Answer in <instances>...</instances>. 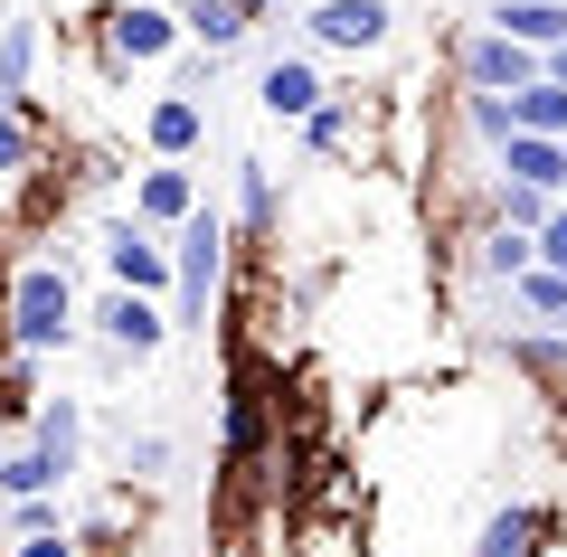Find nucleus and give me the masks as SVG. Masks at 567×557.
<instances>
[{
    "label": "nucleus",
    "instance_id": "nucleus-1",
    "mask_svg": "<svg viewBox=\"0 0 567 557\" xmlns=\"http://www.w3.org/2000/svg\"><path fill=\"white\" fill-rule=\"evenodd\" d=\"M218 473H227V510L265 492V473H284V369L275 350H227V435H218Z\"/></svg>",
    "mask_w": 567,
    "mask_h": 557
},
{
    "label": "nucleus",
    "instance_id": "nucleus-2",
    "mask_svg": "<svg viewBox=\"0 0 567 557\" xmlns=\"http://www.w3.org/2000/svg\"><path fill=\"white\" fill-rule=\"evenodd\" d=\"M0 340L29 359H66L85 340V302L66 283V256H29L20 275L0 283Z\"/></svg>",
    "mask_w": 567,
    "mask_h": 557
},
{
    "label": "nucleus",
    "instance_id": "nucleus-3",
    "mask_svg": "<svg viewBox=\"0 0 567 557\" xmlns=\"http://www.w3.org/2000/svg\"><path fill=\"white\" fill-rule=\"evenodd\" d=\"M85 20H95L104 85H133V76H152V66H181L189 58V29H181L171 0H104V10H85Z\"/></svg>",
    "mask_w": 567,
    "mask_h": 557
},
{
    "label": "nucleus",
    "instance_id": "nucleus-4",
    "mask_svg": "<svg viewBox=\"0 0 567 557\" xmlns=\"http://www.w3.org/2000/svg\"><path fill=\"white\" fill-rule=\"evenodd\" d=\"M227 256H237V227L199 199L171 227V331H208V312L227 302Z\"/></svg>",
    "mask_w": 567,
    "mask_h": 557
},
{
    "label": "nucleus",
    "instance_id": "nucleus-5",
    "mask_svg": "<svg viewBox=\"0 0 567 557\" xmlns=\"http://www.w3.org/2000/svg\"><path fill=\"white\" fill-rule=\"evenodd\" d=\"M303 48L312 58H388L398 48V0H303Z\"/></svg>",
    "mask_w": 567,
    "mask_h": 557
},
{
    "label": "nucleus",
    "instance_id": "nucleus-6",
    "mask_svg": "<svg viewBox=\"0 0 567 557\" xmlns=\"http://www.w3.org/2000/svg\"><path fill=\"white\" fill-rule=\"evenodd\" d=\"M445 66H454V85H483V95H520V85L539 76V48H520V39H502L492 20H473V29H454Z\"/></svg>",
    "mask_w": 567,
    "mask_h": 557
},
{
    "label": "nucleus",
    "instance_id": "nucleus-7",
    "mask_svg": "<svg viewBox=\"0 0 567 557\" xmlns=\"http://www.w3.org/2000/svg\"><path fill=\"white\" fill-rule=\"evenodd\" d=\"M95 256H104V283H123V293H162V302H171V237H162V227H142L133 208H123V218H104Z\"/></svg>",
    "mask_w": 567,
    "mask_h": 557
},
{
    "label": "nucleus",
    "instance_id": "nucleus-8",
    "mask_svg": "<svg viewBox=\"0 0 567 557\" xmlns=\"http://www.w3.org/2000/svg\"><path fill=\"white\" fill-rule=\"evenodd\" d=\"M85 331H95V350L114 359H152L171 340V302L162 293H123V283H104V302L85 312Z\"/></svg>",
    "mask_w": 567,
    "mask_h": 557
},
{
    "label": "nucleus",
    "instance_id": "nucleus-9",
    "mask_svg": "<svg viewBox=\"0 0 567 557\" xmlns=\"http://www.w3.org/2000/svg\"><path fill=\"white\" fill-rule=\"evenodd\" d=\"M322 95H331V76H322V58H312V48H284V39L265 48V66H256V104H265L275 123H303Z\"/></svg>",
    "mask_w": 567,
    "mask_h": 557
},
{
    "label": "nucleus",
    "instance_id": "nucleus-10",
    "mask_svg": "<svg viewBox=\"0 0 567 557\" xmlns=\"http://www.w3.org/2000/svg\"><path fill=\"white\" fill-rule=\"evenodd\" d=\"M293 133H303V152H312V161H350V152L369 161V142H379V104H369V95H341V85H331V95L312 104Z\"/></svg>",
    "mask_w": 567,
    "mask_h": 557
},
{
    "label": "nucleus",
    "instance_id": "nucleus-11",
    "mask_svg": "<svg viewBox=\"0 0 567 557\" xmlns=\"http://www.w3.org/2000/svg\"><path fill=\"white\" fill-rule=\"evenodd\" d=\"M199 142H208V104L189 85H162V95L142 104V152L152 161H189Z\"/></svg>",
    "mask_w": 567,
    "mask_h": 557
},
{
    "label": "nucleus",
    "instance_id": "nucleus-12",
    "mask_svg": "<svg viewBox=\"0 0 567 557\" xmlns=\"http://www.w3.org/2000/svg\"><path fill=\"white\" fill-rule=\"evenodd\" d=\"M548 548H558V510L548 501H502L473 529V557H548Z\"/></svg>",
    "mask_w": 567,
    "mask_h": 557
},
{
    "label": "nucleus",
    "instance_id": "nucleus-13",
    "mask_svg": "<svg viewBox=\"0 0 567 557\" xmlns=\"http://www.w3.org/2000/svg\"><path fill=\"white\" fill-rule=\"evenodd\" d=\"M189 208H199V171H189V161H152V171H133V218L142 227H181Z\"/></svg>",
    "mask_w": 567,
    "mask_h": 557
},
{
    "label": "nucleus",
    "instance_id": "nucleus-14",
    "mask_svg": "<svg viewBox=\"0 0 567 557\" xmlns=\"http://www.w3.org/2000/svg\"><path fill=\"white\" fill-rule=\"evenodd\" d=\"M227 227H237L246 256H265V246H275V227H284V189H275V171H265V161H237V208H227Z\"/></svg>",
    "mask_w": 567,
    "mask_h": 557
},
{
    "label": "nucleus",
    "instance_id": "nucleus-15",
    "mask_svg": "<svg viewBox=\"0 0 567 557\" xmlns=\"http://www.w3.org/2000/svg\"><path fill=\"white\" fill-rule=\"evenodd\" d=\"M133 538H142V482H114V492L76 519V548H85V557H123Z\"/></svg>",
    "mask_w": 567,
    "mask_h": 557
},
{
    "label": "nucleus",
    "instance_id": "nucleus-16",
    "mask_svg": "<svg viewBox=\"0 0 567 557\" xmlns=\"http://www.w3.org/2000/svg\"><path fill=\"white\" fill-rule=\"evenodd\" d=\"M171 10H181L189 48H208V58H237V48L256 39V10H246V0H171Z\"/></svg>",
    "mask_w": 567,
    "mask_h": 557
},
{
    "label": "nucleus",
    "instance_id": "nucleus-17",
    "mask_svg": "<svg viewBox=\"0 0 567 557\" xmlns=\"http://www.w3.org/2000/svg\"><path fill=\"white\" fill-rule=\"evenodd\" d=\"M29 444H39L48 463H58L66 482L85 473V398H39V416H29Z\"/></svg>",
    "mask_w": 567,
    "mask_h": 557
},
{
    "label": "nucleus",
    "instance_id": "nucleus-18",
    "mask_svg": "<svg viewBox=\"0 0 567 557\" xmlns=\"http://www.w3.org/2000/svg\"><path fill=\"white\" fill-rule=\"evenodd\" d=\"M492 171H502V179H529V189H567V142H558V133H511L502 152H492Z\"/></svg>",
    "mask_w": 567,
    "mask_h": 557
},
{
    "label": "nucleus",
    "instance_id": "nucleus-19",
    "mask_svg": "<svg viewBox=\"0 0 567 557\" xmlns=\"http://www.w3.org/2000/svg\"><path fill=\"white\" fill-rule=\"evenodd\" d=\"M529 265H539V246H529L520 227H502V218H483V227H473V275H483V283H502V293H511V283H520Z\"/></svg>",
    "mask_w": 567,
    "mask_h": 557
},
{
    "label": "nucleus",
    "instance_id": "nucleus-20",
    "mask_svg": "<svg viewBox=\"0 0 567 557\" xmlns=\"http://www.w3.org/2000/svg\"><path fill=\"white\" fill-rule=\"evenodd\" d=\"M492 29L548 58V48H567V0H492Z\"/></svg>",
    "mask_w": 567,
    "mask_h": 557
},
{
    "label": "nucleus",
    "instance_id": "nucleus-21",
    "mask_svg": "<svg viewBox=\"0 0 567 557\" xmlns=\"http://www.w3.org/2000/svg\"><path fill=\"white\" fill-rule=\"evenodd\" d=\"M548 208H558V189H529V179H502V171H492V189H483V218L520 227V237H539Z\"/></svg>",
    "mask_w": 567,
    "mask_h": 557
},
{
    "label": "nucleus",
    "instance_id": "nucleus-22",
    "mask_svg": "<svg viewBox=\"0 0 567 557\" xmlns=\"http://www.w3.org/2000/svg\"><path fill=\"white\" fill-rule=\"evenodd\" d=\"M48 171V133L29 114H10V104H0V179H10V189H20V179H39Z\"/></svg>",
    "mask_w": 567,
    "mask_h": 557
},
{
    "label": "nucleus",
    "instance_id": "nucleus-23",
    "mask_svg": "<svg viewBox=\"0 0 567 557\" xmlns=\"http://www.w3.org/2000/svg\"><path fill=\"white\" fill-rule=\"evenodd\" d=\"M511 123H520V133H558V142H567V85L539 66V76L511 95Z\"/></svg>",
    "mask_w": 567,
    "mask_h": 557
},
{
    "label": "nucleus",
    "instance_id": "nucleus-24",
    "mask_svg": "<svg viewBox=\"0 0 567 557\" xmlns=\"http://www.w3.org/2000/svg\"><path fill=\"white\" fill-rule=\"evenodd\" d=\"M454 123H464L473 142H492V152L520 133V123H511V95H483V85H454Z\"/></svg>",
    "mask_w": 567,
    "mask_h": 557
},
{
    "label": "nucleus",
    "instance_id": "nucleus-25",
    "mask_svg": "<svg viewBox=\"0 0 567 557\" xmlns=\"http://www.w3.org/2000/svg\"><path fill=\"white\" fill-rule=\"evenodd\" d=\"M511 312H520V321H548V331H558V321H567V275H558V265H529V275L511 283Z\"/></svg>",
    "mask_w": 567,
    "mask_h": 557
},
{
    "label": "nucleus",
    "instance_id": "nucleus-26",
    "mask_svg": "<svg viewBox=\"0 0 567 557\" xmlns=\"http://www.w3.org/2000/svg\"><path fill=\"white\" fill-rule=\"evenodd\" d=\"M29 492H66V473L39 444H10V454H0V501H29Z\"/></svg>",
    "mask_w": 567,
    "mask_h": 557
},
{
    "label": "nucleus",
    "instance_id": "nucleus-27",
    "mask_svg": "<svg viewBox=\"0 0 567 557\" xmlns=\"http://www.w3.org/2000/svg\"><path fill=\"white\" fill-rule=\"evenodd\" d=\"M29 369H39V359L0 340V425H29V416H39V379H29Z\"/></svg>",
    "mask_w": 567,
    "mask_h": 557
},
{
    "label": "nucleus",
    "instance_id": "nucleus-28",
    "mask_svg": "<svg viewBox=\"0 0 567 557\" xmlns=\"http://www.w3.org/2000/svg\"><path fill=\"white\" fill-rule=\"evenodd\" d=\"M48 529H76L58 492H29V501H10V510H0V538H48Z\"/></svg>",
    "mask_w": 567,
    "mask_h": 557
},
{
    "label": "nucleus",
    "instance_id": "nucleus-29",
    "mask_svg": "<svg viewBox=\"0 0 567 557\" xmlns=\"http://www.w3.org/2000/svg\"><path fill=\"white\" fill-rule=\"evenodd\" d=\"M171 473V435H123V482H162Z\"/></svg>",
    "mask_w": 567,
    "mask_h": 557
},
{
    "label": "nucleus",
    "instance_id": "nucleus-30",
    "mask_svg": "<svg viewBox=\"0 0 567 557\" xmlns=\"http://www.w3.org/2000/svg\"><path fill=\"white\" fill-rule=\"evenodd\" d=\"M0 557H85L76 529H48V538H0Z\"/></svg>",
    "mask_w": 567,
    "mask_h": 557
},
{
    "label": "nucleus",
    "instance_id": "nucleus-31",
    "mask_svg": "<svg viewBox=\"0 0 567 557\" xmlns=\"http://www.w3.org/2000/svg\"><path fill=\"white\" fill-rule=\"evenodd\" d=\"M529 246H539V265H558V275H567V199L539 218V237H529Z\"/></svg>",
    "mask_w": 567,
    "mask_h": 557
},
{
    "label": "nucleus",
    "instance_id": "nucleus-32",
    "mask_svg": "<svg viewBox=\"0 0 567 557\" xmlns=\"http://www.w3.org/2000/svg\"><path fill=\"white\" fill-rule=\"evenodd\" d=\"M246 10H256V29H275V20H293L303 0H246Z\"/></svg>",
    "mask_w": 567,
    "mask_h": 557
},
{
    "label": "nucleus",
    "instance_id": "nucleus-33",
    "mask_svg": "<svg viewBox=\"0 0 567 557\" xmlns=\"http://www.w3.org/2000/svg\"><path fill=\"white\" fill-rule=\"evenodd\" d=\"M539 66H548V76H558V85H567V48H548V58H539Z\"/></svg>",
    "mask_w": 567,
    "mask_h": 557
},
{
    "label": "nucleus",
    "instance_id": "nucleus-34",
    "mask_svg": "<svg viewBox=\"0 0 567 557\" xmlns=\"http://www.w3.org/2000/svg\"><path fill=\"white\" fill-rule=\"evenodd\" d=\"M0 227H10V179H0Z\"/></svg>",
    "mask_w": 567,
    "mask_h": 557
},
{
    "label": "nucleus",
    "instance_id": "nucleus-35",
    "mask_svg": "<svg viewBox=\"0 0 567 557\" xmlns=\"http://www.w3.org/2000/svg\"><path fill=\"white\" fill-rule=\"evenodd\" d=\"M0 29H10V0H0Z\"/></svg>",
    "mask_w": 567,
    "mask_h": 557
},
{
    "label": "nucleus",
    "instance_id": "nucleus-36",
    "mask_svg": "<svg viewBox=\"0 0 567 557\" xmlns=\"http://www.w3.org/2000/svg\"><path fill=\"white\" fill-rule=\"evenodd\" d=\"M558 199H567V189H558Z\"/></svg>",
    "mask_w": 567,
    "mask_h": 557
},
{
    "label": "nucleus",
    "instance_id": "nucleus-37",
    "mask_svg": "<svg viewBox=\"0 0 567 557\" xmlns=\"http://www.w3.org/2000/svg\"><path fill=\"white\" fill-rule=\"evenodd\" d=\"M558 331H567V321H558Z\"/></svg>",
    "mask_w": 567,
    "mask_h": 557
}]
</instances>
